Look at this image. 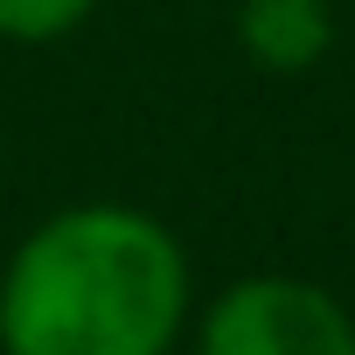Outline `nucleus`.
Masks as SVG:
<instances>
[{
	"instance_id": "nucleus-1",
	"label": "nucleus",
	"mask_w": 355,
	"mask_h": 355,
	"mask_svg": "<svg viewBox=\"0 0 355 355\" xmlns=\"http://www.w3.org/2000/svg\"><path fill=\"white\" fill-rule=\"evenodd\" d=\"M189 327V251L132 202L35 223L0 272L8 355H167Z\"/></svg>"
},
{
	"instance_id": "nucleus-3",
	"label": "nucleus",
	"mask_w": 355,
	"mask_h": 355,
	"mask_svg": "<svg viewBox=\"0 0 355 355\" xmlns=\"http://www.w3.org/2000/svg\"><path fill=\"white\" fill-rule=\"evenodd\" d=\"M237 42L258 70H313L334 49V15L327 0H237Z\"/></svg>"
},
{
	"instance_id": "nucleus-4",
	"label": "nucleus",
	"mask_w": 355,
	"mask_h": 355,
	"mask_svg": "<svg viewBox=\"0 0 355 355\" xmlns=\"http://www.w3.org/2000/svg\"><path fill=\"white\" fill-rule=\"evenodd\" d=\"M98 0H0V35L8 42H63L91 21Z\"/></svg>"
},
{
	"instance_id": "nucleus-2",
	"label": "nucleus",
	"mask_w": 355,
	"mask_h": 355,
	"mask_svg": "<svg viewBox=\"0 0 355 355\" xmlns=\"http://www.w3.org/2000/svg\"><path fill=\"white\" fill-rule=\"evenodd\" d=\"M196 355H355V313L313 279L251 272L202 306Z\"/></svg>"
}]
</instances>
